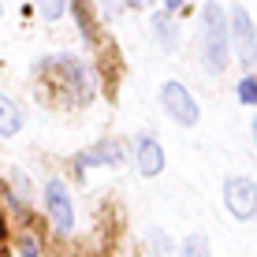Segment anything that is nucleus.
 Instances as JSON below:
<instances>
[{
	"label": "nucleus",
	"instance_id": "f257e3e1",
	"mask_svg": "<svg viewBox=\"0 0 257 257\" xmlns=\"http://www.w3.org/2000/svg\"><path fill=\"white\" fill-rule=\"evenodd\" d=\"M227 19L220 12V4H205L201 8V64L209 75H220L227 67Z\"/></svg>",
	"mask_w": 257,
	"mask_h": 257
},
{
	"label": "nucleus",
	"instance_id": "f03ea898",
	"mask_svg": "<svg viewBox=\"0 0 257 257\" xmlns=\"http://www.w3.org/2000/svg\"><path fill=\"white\" fill-rule=\"evenodd\" d=\"M224 205L235 220H253L257 216V183H250L246 175L224 183Z\"/></svg>",
	"mask_w": 257,
	"mask_h": 257
},
{
	"label": "nucleus",
	"instance_id": "7ed1b4c3",
	"mask_svg": "<svg viewBox=\"0 0 257 257\" xmlns=\"http://www.w3.org/2000/svg\"><path fill=\"white\" fill-rule=\"evenodd\" d=\"M161 104H164V112L172 116L175 123H183V127H194L198 123V101L187 93V86H179V82H164V90H161Z\"/></svg>",
	"mask_w": 257,
	"mask_h": 257
},
{
	"label": "nucleus",
	"instance_id": "20e7f679",
	"mask_svg": "<svg viewBox=\"0 0 257 257\" xmlns=\"http://www.w3.org/2000/svg\"><path fill=\"white\" fill-rule=\"evenodd\" d=\"M45 205H49V216H52V224H56V231L71 235V227H75V209H71V194L60 179L45 183Z\"/></svg>",
	"mask_w": 257,
	"mask_h": 257
},
{
	"label": "nucleus",
	"instance_id": "39448f33",
	"mask_svg": "<svg viewBox=\"0 0 257 257\" xmlns=\"http://www.w3.org/2000/svg\"><path fill=\"white\" fill-rule=\"evenodd\" d=\"M231 38H235V49H238V60L242 64H257V38H253V23L242 8L231 12Z\"/></svg>",
	"mask_w": 257,
	"mask_h": 257
},
{
	"label": "nucleus",
	"instance_id": "423d86ee",
	"mask_svg": "<svg viewBox=\"0 0 257 257\" xmlns=\"http://www.w3.org/2000/svg\"><path fill=\"white\" fill-rule=\"evenodd\" d=\"M138 168H142V175H161L164 172V149H161V142L157 138H138Z\"/></svg>",
	"mask_w": 257,
	"mask_h": 257
},
{
	"label": "nucleus",
	"instance_id": "0eeeda50",
	"mask_svg": "<svg viewBox=\"0 0 257 257\" xmlns=\"http://www.w3.org/2000/svg\"><path fill=\"white\" fill-rule=\"evenodd\" d=\"M119 161H123L119 146L116 142H104V146H97V149L78 157V172H86V168H93V164H119Z\"/></svg>",
	"mask_w": 257,
	"mask_h": 257
},
{
	"label": "nucleus",
	"instance_id": "6e6552de",
	"mask_svg": "<svg viewBox=\"0 0 257 257\" xmlns=\"http://www.w3.org/2000/svg\"><path fill=\"white\" fill-rule=\"evenodd\" d=\"M19 131H23V108L12 101V97L0 93V135L12 138V135H19Z\"/></svg>",
	"mask_w": 257,
	"mask_h": 257
},
{
	"label": "nucleus",
	"instance_id": "1a4fd4ad",
	"mask_svg": "<svg viewBox=\"0 0 257 257\" xmlns=\"http://www.w3.org/2000/svg\"><path fill=\"white\" fill-rule=\"evenodd\" d=\"M153 26H157V41H161L164 49H175V41H179V30H175V23L168 19V15H157Z\"/></svg>",
	"mask_w": 257,
	"mask_h": 257
},
{
	"label": "nucleus",
	"instance_id": "9d476101",
	"mask_svg": "<svg viewBox=\"0 0 257 257\" xmlns=\"http://www.w3.org/2000/svg\"><path fill=\"white\" fill-rule=\"evenodd\" d=\"M183 257H209V238L205 235H190L183 242Z\"/></svg>",
	"mask_w": 257,
	"mask_h": 257
},
{
	"label": "nucleus",
	"instance_id": "9b49d317",
	"mask_svg": "<svg viewBox=\"0 0 257 257\" xmlns=\"http://www.w3.org/2000/svg\"><path fill=\"white\" fill-rule=\"evenodd\" d=\"M238 101L257 104V78H242V82H238Z\"/></svg>",
	"mask_w": 257,
	"mask_h": 257
},
{
	"label": "nucleus",
	"instance_id": "f8f14e48",
	"mask_svg": "<svg viewBox=\"0 0 257 257\" xmlns=\"http://www.w3.org/2000/svg\"><path fill=\"white\" fill-rule=\"evenodd\" d=\"M38 8H41V15H45V19H60V15H64V8H67V0H38Z\"/></svg>",
	"mask_w": 257,
	"mask_h": 257
},
{
	"label": "nucleus",
	"instance_id": "ddd939ff",
	"mask_svg": "<svg viewBox=\"0 0 257 257\" xmlns=\"http://www.w3.org/2000/svg\"><path fill=\"white\" fill-rule=\"evenodd\" d=\"M119 8H123V0H101V12L104 15H116Z\"/></svg>",
	"mask_w": 257,
	"mask_h": 257
},
{
	"label": "nucleus",
	"instance_id": "4468645a",
	"mask_svg": "<svg viewBox=\"0 0 257 257\" xmlns=\"http://www.w3.org/2000/svg\"><path fill=\"white\" fill-rule=\"evenodd\" d=\"M23 257H38V238H23Z\"/></svg>",
	"mask_w": 257,
	"mask_h": 257
},
{
	"label": "nucleus",
	"instance_id": "2eb2a0df",
	"mask_svg": "<svg viewBox=\"0 0 257 257\" xmlns=\"http://www.w3.org/2000/svg\"><path fill=\"white\" fill-rule=\"evenodd\" d=\"M164 8H168V12H175V8H183V0H164Z\"/></svg>",
	"mask_w": 257,
	"mask_h": 257
},
{
	"label": "nucleus",
	"instance_id": "dca6fc26",
	"mask_svg": "<svg viewBox=\"0 0 257 257\" xmlns=\"http://www.w3.org/2000/svg\"><path fill=\"white\" fill-rule=\"evenodd\" d=\"M131 4H138V8H142V4H149V0H131Z\"/></svg>",
	"mask_w": 257,
	"mask_h": 257
},
{
	"label": "nucleus",
	"instance_id": "f3484780",
	"mask_svg": "<svg viewBox=\"0 0 257 257\" xmlns=\"http://www.w3.org/2000/svg\"><path fill=\"white\" fill-rule=\"evenodd\" d=\"M253 142H257V119H253Z\"/></svg>",
	"mask_w": 257,
	"mask_h": 257
}]
</instances>
